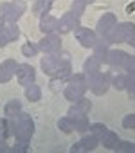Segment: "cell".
<instances>
[{
	"mask_svg": "<svg viewBox=\"0 0 135 153\" xmlns=\"http://www.w3.org/2000/svg\"><path fill=\"white\" fill-rule=\"evenodd\" d=\"M7 124H9V131L16 139V142H25V144L31 142V137L34 133V123L29 114L20 112L16 117H7Z\"/></svg>",
	"mask_w": 135,
	"mask_h": 153,
	"instance_id": "6da1fadb",
	"label": "cell"
},
{
	"mask_svg": "<svg viewBox=\"0 0 135 153\" xmlns=\"http://www.w3.org/2000/svg\"><path fill=\"white\" fill-rule=\"evenodd\" d=\"M67 83H69V85L65 87L63 96H65L67 101H70V103H74V101H78L79 97H83L85 92L88 90V85H87V74H83V72H78V74L72 72L70 79L67 81Z\"/></svg>",
	"mask_w": 135,
	"mask_h": 153,
	"instance_id": "7a4b0ae2",
	"label": "cell"
},
{
	"mask_svg": "<svg viewBox=\"0 0 135 153\" xmlns=\"http://www.w3.org/2000/svg\"><path fill=\"white\" fill-rule=\"evenodd\" d=\"M27 6L24 0H13V2H6L0 6V18L6 24H16L20 16L25 13Z\"/></svg>",
	"mask_w": 135,
	"mask_h": 153,
	"instance_id": "3957f363",
	"label": "cell"
},
{
	"mask_svg": "<svg viewBox=\"0 0 135 153\" xmlns=\"http://www.w3.org/2000/svg\"><path fill=\"white\" fill-rule=\"evenodd\" d=\"M133 33H135V25H133V24H130V22L115 24V25L103 36V40H105L106 43H122V42H128Z\"/></svg>",
	"mask_w": 135,
	"mask_h": 153,
	"instance_id": "277c9868",
	"label": "cell"
},
{
	"mask_svg": "<svg viewBox=\"0 0 135 153\" xmlns=\"http://www.w3.org/2000/svg\"><path fill=\"white\" fill-rule=\"evenodd\" d=\"M87 85L96 96H103L108 92L112 85V76L108 72H99V70L94 74H87Z\"/></svg>",
	"mask_w": 135,
	"mask_h": 153,
	"instance_id": "5b68a950",
	"label": "cell"
},
{
	"mask_svg": "<svg viewBox=\"0 0 135 153\" xmlns=\"http://www.w3.org/2000/svg\"><path fill=\"white\" fill-rule=\"evenodd\" d=\"M38 49L42 52H45V54H58L61 51V38L58 34H54V33H49L40 40Z\"/></svg>",
	"mask_w": 135,
	"mask_h": 153,
	"instance_id": "8992f818",
	"label": "cell"
},
{
	"mask_svg": "<svg viewBox=\"0 0 135 153\" xmlns=\"http://www.w3.org/2000/svg\"><path fill=\"white\" fill-rule=\"evenodd\" d=\"M76 38L87 49H94L97 43V33L88 27H76Z\"/></svg>",
	"mask_w": 135,
	"mask_h": 153,
	"instance_id": "52a82bcc",
	"label": "cell"
},
{
	"mask_svg": "<svg viewBox=\"0 0 135 153\" xmlns=\"http://www.w3.org/2000/svg\"><path fill=\"white\" fill-rule=\"evenodd\" d=\"M15 76H16V79H18V83L22 87H27V85L34 83V79H36V70L29 63H24V65H18Z\"/></svg>",
	"mask_w": 135,
	"mask_h": 153,
	"instance_id": "ba28073f",
	"label": "cell"
},
{
	"mask_svg": "<svg viewBox=\"0 0 135 153\" xmlns=\"http://www.w3.org/2000/svg\"><path fill=\"white\" fill-rule=\"evenodd\" d=\"M97 144H99V137H96V135H92V133H87V135H83V139H81V140H78V142L70 148V151H72V153H79V151H92V149H96V148H97Z\"/></svg>",
	"mask_w": 135,
	"mask_h": 153,
	"instance_id": "9c48e42d",
	"label": "cell"
},
{
	"mask_svg": "<svg viewBox=\"0 0 135 153\" xmlns=\"http://www.w3.org/2000/svg\"><path fill=\"white\" fill-rule=\"evenodd\" d=\"M76 27H79V18L72 13L65 15L61 20H58V25H56V31L59 34H67L70 31H76Z\"/></svg>",
	"mask_w": 135,
	"mask_h": 153,
	"instance_id": "30bf717a",
	"label": "cell"
},
{
	"mask_svg": "<svg viewBox=\"0 0 135 153\" xmlns=\"http://www.w3.org/2000/svg\"><path fill=\"white\" fill-rule=\"evenodd\" d=\"M16 68H18V63L13 59V58H7L0 63V83H7L11 81V78L16 74Z\"/></svg>",
	"mask_w": 135,
	"mask_h": 153,
	"instance_id": "8fae6325",
	"label": "cell"
},
{
	"mask_svg": "<svg viewBox=\"0 0 135 153\" xmlns=\"http://www.w3.org/2000/svg\"><path fill=\"white\" fill-rule=\"evenodd\" d=\"M115 24H117V16H115L113 13H105V15L99 18V22H97V29H96L97 36H105Z\"/></svg>",
	"mask_w": 135,
	"mask_h": 153,
	"instance_id": "7c38bea8",
	"label": "cell"
},
{
	"mask_svg": "<svg viewBox=\"0 0 135 153\" xmlns=\"http://www.w3.org/2000/svg\"><path fill=\"white\" fill-rule=\"evenodd\" d=\"M59 67V58L58 54H47L43 59H42V70L49 76H54V72L58 70Z\"/></svg>",
	"mask_w": 135,
	"mask_h": 153,
	"instance_id": "4fadbf2b",
	"label": "cell"
},
{
	"mask_svg": "<svg viewBox=\"0 0 135 153\" xmlns=\"http://www.w3.org/2000/svg\"><path fill=\"white\" fill-rule=\"evenodd\" d=\"M124 58H126V52L124 51H121V49H110L108 51V56H106V63L110 67L119 68V67H122Z\"/></svg>",
	"mask_w": 135,
	"mask_h": 153,
	"instance_id": "5bb4252c",
	"label": "cell"
},
{
	"mask_svg": "<svg viewBox=\"0 0 135 153\" xmlns=\"http://www.w3.org/2000/svg\"><path fill=\"white\" fill-rule=\"evenodd\" d=\"M119 135L115 133V131H110V130H106L101 137H99V142H101V146H105L106 149H115V146L119 144Z\"/></svg>",
	"mask_w": 135,
	"mask_h": 153,
	"instance_id": "9a60e30c",
	"label": "cell"
},
{
	"mask_svg": "<svg viewBox=\"0 0 135 153\" xmlns=\"http://www.w3.org/2000/svg\"><path fill=\"white\" fill-rule=\"evenodd\" d=\"M56 25H58L56 16H52V15H49V13L43 15V16H40V31H42V33H45V34L54 33Z\"/></svg>",
	"mask_w": 135,
	"mask_h": 153,
	"instance_id": "2e32d148",
	"label": "cell"
},
{
	"mask_svg": "<svg viewBox=\"0 0 135 153\" xmlns=\"http://www.w3.org/2000/svg\"><path fill=\"white\" fill-rule=\"evenodd\" d=\"M74 124V131H79V133H85L88 131L90 128V123H88V117L87 114H81V115H76V117H69Z\"/></svg>",
	"mask_w": 135,
	"mask_h": 153,
	"instance_id": "e0dca14e",
	"label": "cell"
},
{
	"mask_svg": "<svg viewBox=\"0 0 135 153\" xmlns=\"http://www.w3.org/2000/svg\"><path fill=\"white\" fill-rule=\"evenodd\" d=\"M110 43H106L105 40H97V43H96V47H94V56L101 61V63H106V56H108V51H110V47H108Z\"/></svg>",
	"mask_w": 135,
	"mask_h": 153,
	"instance_id": "ac0fdd59",
	"label": "cell"
},
{
	"mask_svg": "<svg viewBox=\"0 0 135 153\" xmlns=\"http://www.w3.org/2000/svg\"><path fill=\"white\" fill-rule=\"evenodd\" d=\"M70 76H72V67H70V63H61V61H59V67H58V70L54 72V78H58V79H61V81L65 83V81L70 79Z\"/></svg>",
	"mask_w": 135,
	"mask_h": 153,
	"instance_id": "d6986e66",
	"label": "cell"
},
{
	"mask_svg": "<svg viewBox=\"0 0 135 153\" xmlns=\"http://www.w3.org/2000/svg\"><path fill=\"white\" fill-rule=\"evenodd\" d=\"M25 99L31 101V103H36L42 99V88L36 85V83H31L25 87Z\"/></svg>",
	"mask_w": 135,
	"mask_h": 153,
	"instance_id": "ffe728a7",
	"label": "cell"
},
{
	"mask_svg": "<svg viewBox=\"0 0 135 153\" xmlns=\"http://www.w3.org/2000/svg\"><path fill=\"white\" fill-rule=\"evenodd\" d=\"M20 112H22V103H20L18 99H11V101L4 106V114H6V117H16Z\"/></svg>",
	"mask_w": 135,
	"mask_h": 153,
	"instance_id": "44dd1931",
	"label": "cell"
},
{
	"mask_svg": "<svg viewBox=\"0 0 135 153\" xmlns=\"http://www.w3.org/2000/svg\"><path fill=\"white\" fill-rule=\"evenodd\" d=\"M50 7H52V0H36L33 11H34V15L43 16V15H47L50 11Z\"/></svg>",
	"mask_w": 135,
	"mask_h": 153,
	"instance_id": "7402d4cb",
	"label": "cell"
},
{
	"mask_svg": "<svg viewBox=\"0 0 135 153\" xmlns=\"http://www.w3.org/2000/svg\"><path fill=\"white\" fill-rule=\"evenodd\" d=\"M2 33H4V36L7 38V42H15V40L20 36V29H18L16 24H6L4 29H2Z\"/></svg>",
	"mask_w": 135,
	"mask_h": 153,
	"instance_id": "603a6c76",
	"label": "cell"
},
{
	"mask_svg": "<svg viewBox=\"0 0 135 153\" xmlns=\"http://www.w3.org/2000/svg\"><path fill=\"white\" fill-rule=\"evenodd\" d=\"M99 67H101V61H99L96 56H90V58H87V61L83 63V72H85V74H94V72L99 70Z\"/></svg>",
	"mask_w": 135,
	"mask_h": 153,
	"instance_id": "cb8c5ba5",
	"label": "cell"
},
{
	"mask_svg": "<svg viewBox=\"0 0 135 153\" xmlns=\"http://www.w3.org/2000/svg\"><path fill=\"white\" fill-rule=\"evenodd\" d=\"M38 43H33V42H25L24 45H22V54L25 56V58H34L36 54H38Z\"/></svg>",
	"mask_w": 135,
	"mask_h": 153,
	"instance_id": "d4e9b609",
	"label": "cell"
},
{
	"mask_svg": "<svg viewBox=\"0 0 135 153\" xmlns=\"http://www.w3.org/2000/svg\"><path fill=\"white\" fill-rule=\"evenodd\" d=\"M58 128H59V131H63V133H74V124H72V121L69 119V117H61V119H58Z\"/></svg>",
	"mask_w": 135,
	"mask_h": 153,
	"instance_id": "484cf974",
	"label": "cell"
},
{
	"mask_svg": "<svg viewBox=\"0 0 135 153\" xmlns=\"http://www.w3.org/2000/svg\"><path fill=\"white\" fill-rule=\"evenodd\" d=\"M117 153H135V142H130V140H119V144L115 146Z\"/></svg>",
	"mask_w": 135,
	"mask_h": 153,
	"instance_id": "4316f807",
	"label": "cell"
},
{
	"mask_svg": "<svg viewBox=\"0 0 135 153\" xmlns=\"http://www.w3.org/2000/svg\"><path fill=\"white\" fill-rule=\"evenodd\" d=\"M112 87L115 90H126V74H115V76H112Z\"/></svg>",
	"mask_w": 135,
	"mask_h": 153,
	"instance_id": "83f0119b",
	"label": "cell"
},
{
	"mask_svg": "<svg viewBox=\"0 0 135 153\" xmlns=\"http://www.w3.org/2000/svg\"><path fill=\"white\" fill-rule=\"evenodd\" d=\"M72 106H74L76 110H79V112L87 114V112L90 110V106H92V105H90V101H88V99L83 96V97H79L78 101H74V103H72Z\"/></svg>",
	"mask_w": 135,
	"mask_h": 153,
	"instance_id": "f1b7e54d",
	"label": "cell"
},
{
	"mask_svg": "<svg viewBox=\"0 0 135 153\" xmlns=\"http://www.w3.org/2000/svg\"><path fill=\"white\" fill-rule=\"evenodd\" d=\"M85 9H87V2H85V0H74L70 13H72V15H76V16L79 18V16H83Z\"/></svg>",
	"mask_w": 135,
	"mask_h": 153,
	"instance_id": "f546056e",
	"label": "cell"
},
{
	"mask_svg": "<svg viewBox=\"0 0 135 153\" xmlns=\"http://www.w3.org/2000/svg\"><path fill=\"white\" fill-rule=\"evenodd\" d=\"M122 68L126 70V74H135V56L126 54V58L122 61Z\"/></svg>",
	"mask_w": 135,
	"mask_h": 153,
	"instance_id": "4dcf8cb0",
	"label": "cell"
},
{
	"mask_svg": "<svg viewBox=\"0 0 135 153\" xmlns=\"http://www.w3.org/2000/svg\"><path fill=\"white\" fill-rule=\"evenodd\" d=\"M9 137H11V131H9L7 119H0V140H7Z\"/></svg>",
	"mask_w": 135,
	"mask_h": 153,
	"instance_id": "1f68e13d",
	"label": "cell"
},
{
	"mask_svg": "<svg viewBox=\"0 0 135 153\" xmlns=\"http://www.w3.org/2000/svg\"><path fill=\"white\" fill-rule=\"evenodd\" d=\"M106 130H108V128H106L103 123H94V124H90V128H88V131H90L92 135H96V137H101Z\"/></svg>",
	"mask_w": 135,
	"mask_h": 153,
	"instance_id": "d6a6232c",
	"label": "cell"
},
{
	"mask_svg": "<svg viewBox=\"0 0 135 153\" xmlns=\"http://www.w3.org/2000/svg\"><path fill=\"white\" fill-rule=\"evenodd\" d=\"M126 92L135 97V74H126Z\"/></svg>",
	"mask_w": 135,
	"mask_h": 153,
	"instance_id": "836d02e7",
	"label": "cell"
},
{
	"mask_svg": "<svg viewBox=\"0 0 135 153\" xmlns=\"http://www.w3.org/2000/svg\"><path fill=\"white\" fill-rule=\"evenodd\" d=\"M122 126L126 130H135V114H128L122 119Z\"/></svg>",
	"mask_w": 135,
	"mask_h": 153,
	"instance_id": "e575fe53",
	"label": "cell"
},
{
	"mask_svg": "<svg viewBox=\"0 0 135 153\" xmlns=\"http://www.w3.org/2000/svg\"><path fill=\"white\" fill-rule=\"evenodd\" d=\"M29 151V144L25 142H16L15 146H11V153H27Z\"/></svg>",
	"mask_w": 135,
	"mask_h": 153,
	"instance_id": "d590c367",
	"label": "cell"
},
{
	"mask_svg": "<svg viewBox=\"0 0 135 153\" xmlns=\"http://www.w3.org/2000/svg\"><path fill=\"white\" fill-rule=\"evenodd\" d=\"M61 83H63L61 79L54 78V79H52V81L49 83V88H50V92H58V90H59V87H61Z\"/></svg>",
	"mask_w": 135,
	"mask_h": 153,
	"instance_id": "8d00e7d4",
	"label": "cell"
},
{
	"mask_svg": "<svg viewBox=\"0 0 135 153\" xmlns=\"http://www.w3.org/2000/svg\"><path fill=\"white\" fill-rule=\"evenodd\" d=\"M0 153H11V146L6 140H0Z\"/></svg>",
	"mask_w": 135,
	"mask_h": 153,
	"instance_id": "74e56055",
	"label": "cell"
},
{
	"mask_svg": "<svg viewBox=\"0 0 135 153\" xmlns=\"http://www.w3.org/2000/svg\"><path fill=\"white\" fill-rule=\"evenodd\" d=\"M6 45H7V38L4 36V33H2V31H0V49L6 47Z\"/></svg>",
	"mask_w": 135,
	"mask_h": 153,
	"instance_id": "f35d334b",
	"label": "cell"
},
{
	"mask_svg": "<svg viewBox=\"0 0 135 153\" xmlns=\"http://www.w3.org/2000/svg\"><path fill=\"white\" fill-rule=\"evenodd\" d=\"M128 43H130V45H131V47L135 49V33H133V34L130 36V40H128Z\"/></svg>",
	"mask_w": 135,
	"mask_h": 153,
	"instance_id": "ab89813d",
	"label": "cell"
},
{
	"mask_svg": "<svg viewBox=\"0 0 135 153\" xmlns=\"http://www.w3.org/2000/svg\"><path fill=\"white\" fill-rule=\"evenodd\" d=\"M4 25H6V22H4L2 18H0V31H2V29H4Z\"/></svg>",
	"mask_w": 135,
	"mask_h": 153,
	"instance_id": "60d3db41",
	"label": "cell"
},
{
	"mask_svg": "<svg viewBox=\"0 0 135 153\" xmlns=\"http://www.w3.org/2000/svg\"><path fill=\"white\" fill-rule=\"evenodd\" d=\"M85 2H87V4H88V2H94V0H85Z\"/></svg>",
	"mask_w": 135,
	"mask_h": 153,
	"instance_id": "b9f144b4",
	"label": "cell"
}]
</instances>
